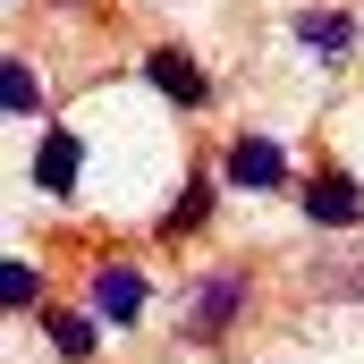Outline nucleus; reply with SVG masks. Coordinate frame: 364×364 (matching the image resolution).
I'll use <instances>...</instances> for the list:
<instances>
[{
    "label": "nucleus",
    "instance_id": "obj_1",
    "mask_svg": "<svg viewBox=\"0 0 364 364\" xmlns=\"http://www.w3.org/2000/svg\"><path fill=\"white\" fill-rule=\"evenodd\" d=\"M246 296H255V279L237 272V263H220V272H203L195 288H186L178 339H186V348H220V339L237 331V314H246Z\"/></svg>",
    "mask_w": 364,
    "mask_h": 364
},
{
    "label": "nucleus",
    "instance_id": "obj_2",
    "mask_svg": "<svg viewBox=\"0 0 364 364\" xmlns=\"http://www.w3.org/2000/svg\"><path fill=\"white\" fill-rule=\"evenodd\" d=\"M296 203H305V220H314V229H364V178H348L339 161H322V170L305 178Z\"/></svg>",
    "mask_w": 364,
    "mask_h": 364
},
{
    "label": "nucleus",
    "instance_id": "obj_3",
    "mask_svg": "<svg viewBox=\"0 0 364 364\" xmlns=\"http://www.w3.org/2000/svg\"><path fill=\"white\" fill-rule=\"evenodd\" d=\"M144 296H153V288H144L136 263H93L85 272V314L93 322H119V331H127V322L144 314Z\"/></svg>",
    "mask_w": 364,
    "mask_h": 364
},
{
    "label": "nucleus",
    "instance_id": "obj_4",
    "mask_svg": "<svg viewBox=\"0 0 364 364\" xmlns=\"http://www.w3.org/2000/svg\"><path fill=\"white\" fill-rule=\"evenodd\" d=\"M220 178H229V186H255V195H279V186H288V153H279L272 136H229Z\"/></svg>",
    "mask_w": 364,
    "mask_h": 364
},
{
    "label": "nucleus",
    "instance_id": "obj_5",
    "mask_svg": "<svg viewBox=\"0 0 364 364\" xmlns=\"http://www.w3.org/2000/svg\"><path fill=\"white\" fill-rule=\"evenodd\" d=\"M144 77H153V93H161V102H178V110H203V102H212L203 60H186V51H153V60H144Z\"/></svg>",
    "mask_w": 364,
    "mask_h": 364
},
{
    "label": "nucleus",
    "instance_id": "obj_6",
    "mask_svg": "<svg viewBox=\"0 0 364 364\" xmlns=\"http://www.w3.org/2000/svg\"><path fill=\"white\" fill-rule=\"evenodd\" d=\"M212 195H220L212 170H195V178L178 186V203L161 212V237H170V246H186V237H203V229H212Z\"/></svg>",
    "mask_w": 364,
    "mask_h": 364
},
{
    "label": "nucleus",
    "instance_id": "obj_7",
    "mask_svg": "<svg viewBox=\"0 0 364 364\" xmlns=\"http://www.w3.org/2000/svg\"><path fill=\"white\" fill-rule=\"evenodd\" d=\"M77 170H85V144H77V127H43V153H34V178L51 186L60 203L77 195Z\"/></svg>",
    "mask_w": 364,
    "mask_h": 364
},
{
    "label": "nucleus",
    "instance_id": "obj_8",
    "mask_svg": "<svg viewBox=\"0 0 364 364\" xmlns=\"http://www.w3.org/2000/svg\"><path fill=\"white\" fill-rule=\"evenodd\" d=\"M43 339H51V356H60V364H93L102 322H93V314H68V305H43Z\"/></svg>",
    "mask_w": 364,
    "mask_h": 364
},
{
    "label": "nucleus",
    "instance_id": "obj_9",
    "mask_svg": "<svg viewBox=\"0 0 364 364\" xmlns=\"http://www.w3.org/2000/svg\"><path fill=\"white\" fill-rule=\"evenodd\" d=\"M296 43L322 51V60H348L356 51V17L348 9H296Z\"/></svg>",
    "mask_w": 364,
    "mask_h": 364
},
{
    "label": "nucleus",
    "instance_id": "obj_10",
    "mask_svg": "<svg viewBox=\"0 0 364 364\" xmlns=\"http://www.w3.org/2000/svg\"><path fill=\"white\" fill-rule=\"evenodd\" d=\"M0 102H9L17 119H26V110L43 102V85H34V68H26V60H9V68H0Z\"/></svg>",
    "mask_w": 364,
    "mask_h": 364
},
{
    "label": "nucleus",
    "instance_id": "obj_11",
    "mask_svg": "<svg viewBox=\"0 0 364 364\" xmlns=\"http://www.w3.org/2000/svg\"><path fill=\"white\" fill-rule=\"evenodd\" d=\"M0 296H9L17 314H26V305H43V272H34V263H9V272H0Z\"/></svg>",
    "mask_w": 364,
    "mask_h": 364
}]
</instances>
